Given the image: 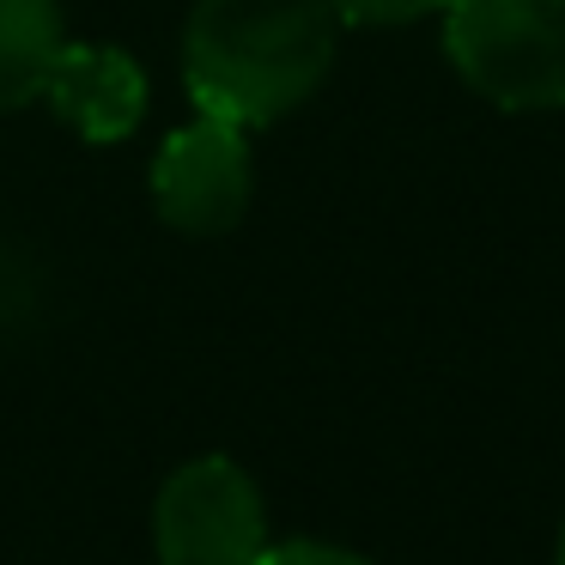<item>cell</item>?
<instances>
[{
	"label": "cell",
	"mask_w": 565,
	"mask_h": 565,
	"mask_svg": "<svg viewBox=\"0 0 565 565\" xmlns=\"http://www.w3.org/2000/svg\"><path fill=\"white\" fill-rule=\"evenodd\" d=\"M329 0H195L183 25V86L195 110L237 128L292 116L334 67Z\"/></svg>",
	"instance_id": "obj_1"
},
{
	"label": "cell",
	"mask_w": 565,
	"mask_h": 565,
	"mask_svg": "<svg viewBox=\"0 0 565 565\" xmlns=\"http://www.w3.org/2000/svg\"><path fill=\"white\" fill-rule=\"evenodd\" d=\"M444 55L499 110H565V0H450Z\"/></svg>",
	"instance_id": "obj_2"
},
{
	"label": "cell",
	"mask_w": 565,
	"mask_h": 565,
	"mask_svg": "<svg viewBox=\"0 0 565 565\" xmlns=\"http://www.w3.org/2000/svg\"><path fill=\"white\" fill-rule=\"evenodd\" d=\"M262 547H268V504L232 456H195L159 487L152 504L159 565H249Z\"/></svg>",
	"instance_id": "obj_3"
},
{
	"label": "cell",
	"mask_w": 565,
	"mask_h": 565,
	"mask_svg": "<svg viewBox=\"0 0 565 565\" xmlns=\"http://www.w3.org/2000/svg\"><path fill=\"white\" fill-rule=\"evenodd\" d=\"M256 171H249V128L225 122V116L195 110L177 135H164L159 159H152V207L164 225L189 237H220L244 220Z\"/></svg>",
	"instance_id": "obj_4"
},
{
	"label": "cell",
	"mask_w": 565,
	"mask_h": 565,
	"mask_svg": "<svg viewBox=\"0 0 565 565\" xmlns=\"http://www.w3.org/2000/svg\"><path fill=\"white\" fill-rule=\"evenodd\" d=\"M43 104H55L74 135H86L92 147L128 140L147 116V74L128 50H104V43H62L50 67Z\"/></svg>",
	"instance_id": "obj_5"
},
{
	"label": "cell",
	"mask_w": 565,
	"mask_h": 565,
	"mask_svg": "<svg viewBox=\"0 0 565 565\" xmlns=\"http://www.w3.org/2000/svg\"><path fill=\"white\" fill-rule=\"evenodd\" d=\"M62 43L67 31L55 0H0V110L43 104Z\"/></svg>",
	"instance_id": "obj_6"
},
{
	"label": "cell",
	"mask_w": 565,
	"mask_h": 565,
	"mask_svg": "<svg viewBox=\"0 0 565 565\" xmlns=\"http://www.w3.org/2000/svg\"><path fill=\"white\" fill-rule=\"evenodd\" d=\"M341 25H419V19L444 13L450 0H329Z\"/></svg>",
	"instance_id": "obj_7"
},
{
	"label": "cell",
	"mask_w": 565,
	"mask_h": 565,
	"mask_svg": "<svg viewBox=\"0 0 565 565\" xmlns=\"http://www.w3.org/2000/svg\"><path fill=\"white\" fill-rule=\"evenodd\" d=\"M249 565H371V559L353 547H334V541H280V547L268 541Z\"/></svg>",
	"instance_id": "obj_8"
},
{
	"label": "cell",
	"mask_w": 565,
	"mask_h": 565,
	"mask_svg": "<svg viewBox=\"0 0 565 565\" xmlns=\"http://www.w3.org/2000/svg\"><path fill=\"white\" fill-rule=\"evenodd\" d=\"M559 565H565V529H559Z\"/></svg>",
	"instance_id": "obj_9"
}]
</instances>
